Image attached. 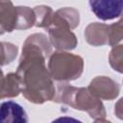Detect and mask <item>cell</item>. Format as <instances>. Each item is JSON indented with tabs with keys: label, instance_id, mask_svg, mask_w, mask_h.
<instances>
[{
	"label": "cell",
	"instance_id": "6da1fadb",
	"mask_svg": "<svg viewBox=\"0 0 123 123\" xmlns=\"http://www.w3.org/2000/svg\"><path fill=\"white\" fill-rule=\"evenodd\" d=\"M0 123H28V115L20 104L8 100L0 104Z\"/></svg>",
	"mask_w": 123,
	"mask_h": 123
},
{
	"label": "cell",
	"instance_id": "3957f363",
	"mask_svg": "<svg viewBox=\"0 0 123 123\" xmlns=\"http://www.w3.org/2000/svg\"><path fill=\"white\" fill-rule=\"evenodd\" d=\"M51 123H83V122L71 116H61L56 118Z\"/></svg>",
	"mask_w": 123,
	"mask_h": 123
},
{
	"label": "cell",
	"instance_id": "7a4b0ae2",
	"mask_svg": "<svg viewBox=\"0 0 123 123\" xmlns=\"http://www.w3.org/2000/svg\"><path fill=\"white\" fill-rule=\"evenodd\" d=\"M90 10L102 20H110L118 17L122 12L123 1H89Z\"/></svg>",
	"mask_w": 123,
	"mask_h": 123
}]
</instances>
